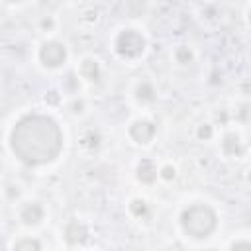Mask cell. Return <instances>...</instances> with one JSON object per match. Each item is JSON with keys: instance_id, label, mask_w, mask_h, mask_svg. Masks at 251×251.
Returning a JSON list of instances; mask_svg holds the SVG:
<instances>
[{"instance_id": "7", "label": "cell", "mask_w": 251, "mask_h": 251, "mask_svg": "<svg viewBox=\"0 0 251 251\" xmlns=\"http://www.w3.org/2000/svg\"><path fill=\"white\" fill-rule=\"evenodd\" d=\"M157 176H159V171H157V167H155V163H153L151 159L139 161V165H137V178H139L141 182L151 184V182L157 180Z\"/></svg>"}, {"instance_id": "5", "label": "cell", "mask_w": 251, "mask_h": 251, "mask_svg": "<svg viewBox=\"0 0 251 251\" xmlns=\"http://www.w3.org/2000/svg\"><path fill=\"white\" fill-rule=\"evenodd\" d=\"M155 124L149 120H135L129 126V137L139 145H147L155 137Z\"/></svg>"}, {"instance_id": "10", "label": "cell", "mask_w": 251, "mask_h": 251, "mask_svg": "<svg viewBox=\"0 0 251 251\" xmlns=\"http://www.w3.org/2000/svg\"><path fill=\"white\" fill-rule=\"evenodd\" d=\"M78 71H80V76L86 78V80H90V82H96L100 78V67H98V63L94 59H84L80 63V69Z\"/></svg>"}, {"instance_id": "17", "label": "cell", "mask_w": 251, "mask_h": 251, "mask_svg": "<svg viewBox=\"0 0 251 251\" xmlns=\"http://www.w3.org/2000/svg\"><path fill=\"white\" fill-rule=\"evenodd\" d=\"M229 251H251V245H249L247 239H239V241H235V243L231 245Z\"/></svg>"}, {"instance_id": "8", "label": "cell", "mask_w": 251, "mask_h": 251, "mask_svg": "<svg viewBox=\"0 0 251 251\" xmlns=\"http://www.w3.org/2000/svg\"><path fill=\"white\" fill-rule=\"evenodd\" d=\"M65 239L69 243H82L86 239V227L78 222V220H73L65 226Z\"/></svg>"}, {"instance_id": "2", "label": "cell", "mask_w": 251, "mask_h": 251, "mask_svg": "<svg viewBox=\"0 0 251 251\" xmlns=\"http://www.w3.org/2000/svg\"><path fill=\"white\" fill-rule=\"evenodd\" d=\"M180 226L190 237L204 239L216 229L218 216L208 204H192L180 214Z\"/></svg>"}, {"instance_id": "13", "label": "cell", "mask_w": 251, "mask_h": 251, "mask_svg": "<svg viewBox=\"0 0 251 251\" xmlns=\"http://www.w3.org/2000/svg\"><path fill=\"white\" fill-rule=\"evenodd\" d=\"M175 59H176V63H180V65H188V63H192V59H194V55H192V51L188 49V47H176V51H175Z\"/></svg>"}, {"instance_id": "6", "label": "cell", "mask_w": 251, "mask_h": 251, "mask_svg": "<svg viewBox=\"0 0 251 251\" xmlns=\"http://www.w3.org/2000/svg\"><path fill=\"white\" fill-rule=\"evenodd\" d=\"M43 208L37 204V202H29L25 204L22 210H20V220L25 224V226H37L41 220H43Z\"/></svg>"}, {"instance_id": "9", "label": "cell", "mask_w": 251, "mask_h": 251, "mask_svg": "<svg viewBox=\"0 0 251 251\" xmlns=\"http://www.w3.org/2000/svg\"><path fill=\"white\" fill-rule=\"evenodd\" d=\"M222 149H224L226 155L233 157V155H239V153L243 151V143H241V139H239V135H237L235 131H229V133L224 135Z\"/></svg>"}, {"instance_id": "15", "label": "cell", "mask_w": 251, "mask_h": 251, "mask_svg": "<svg viewBox=\"0 0 251 251\" xmlns=\"http://www.w3.org/2000/svg\"><path fill=\"white\" fill-rule=\"evenodd\" d=\"M196 135H198V139H212V135H214V129H212V126L210 124H202L198 129H196Z\"/></svg>"}, {"instance_id": "14", "label": "cell", "mask_w": 251, "mask_h": 251, "mask_svg": "<svg viewBox=\"0 0 251 251\" xmlns=\"http://www.w3.org/2000/svg\"><path fill=\"white\" fill-rule=\"evenodd\" d=\"M129 212H131L133 216H137V218L145 216V214H147V202H145V200H141V198L131 200V202H129Z\"/></svg>"}, {"instance_id": "3", "label": "cell", "mask_w": 251, "mask_h": 251, "mask_svg": "<svg viewBox=\"0 0 251 251\" xmlns=\"http://www.w3.org/2000/svg\"><path fill=\"white\" fill-rule=\"evenodd\" d=\"M143 49H145V39H143V35L139 31L124 29V31L118 33V37H116V51L122 57H127V59L137 57V55L143 53Z\"/></svg>"}, {"instance_id": "16", "label": "cell", "mask_w": 251, "mask_h": 251, "mask_svg": "<svg viewBox=\"0 0 251 251\" xmlns=\"http://www.w3.org/2000/svg\"><path fill=\"white\" fill-rule=\"evenodd\" d=\"M175 175H176V169H175L173 165H165V167H161V169H159V176H163L165 180L175 178Z\"/></svg>"}, {"instance_id": "12", "label": "cell", "mask_w": 251, "mask_h": 251, "mask_svg": "<svg viewBox=\"0 0 251 251\" xmlns=\"http://www.w3.org/2000/svg\"><path fill=\"white\" fill-rule=\"evenodd\" d=\"M14 251H41V245L35 237H22L20 241H16Z\"/></svg>"}, {"instance_id": "11", "label": "cell", "mask_w": 251, "mask_h": 251, "mask_svg": "<svg viewBox=\"0 0 251 251\" xmlns=\"http://www.w3.org/2000/svg\"><path fill=\"white\" fill-rule=\"evenodd\" d=\"M135 98L139 102H143V104L153 102L155 100V88H153V84L149 80H141L137 84V88H135Z\"/></svg>"}, {"instance_id": "4", "label": "cell", "mask_w": 251, "mask_h": 251, "mask_svg": "<svg viewBox=\"0 0 251 251\" xmlns=\"http://www.w3.org/2000/svg\"><path fill=\"white\" fill-rule=\"evenodd\" d=\"M39 59H41V63H43L45 67L55 69V67H59V65L65 63V59H67V49H65V45L59 43V41H47V43H43L41 49H39Z\"/></svg>"}, {"instance_id": "1", "label": "cell", "mask_w": 251, "mask_h": 251, "mask_svg": "<svg viewBox=\"0 0 251 251\" xmlns=\"http://www.w3.org/2000/svg\"><path fill=\"white\" fill-rule=\"evenodd\" d=\"M10 145L20 161L27 165H45L59 157L63 149V131L49 116H24L12 129Z\"/></svg>"}]
</instances>
